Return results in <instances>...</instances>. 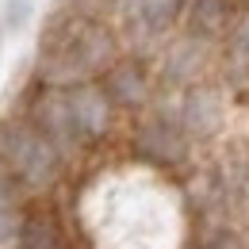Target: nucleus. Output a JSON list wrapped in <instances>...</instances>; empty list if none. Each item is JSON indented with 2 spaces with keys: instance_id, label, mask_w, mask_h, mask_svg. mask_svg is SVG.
Returning <instances> with one entry per match:
<instances>
[{
  "instance_id": "nucleus-1",
  "label": "nucleus",
  "mask_w": 249,
  "mask_h": 249,
  "mask_svg": "<svg viewBox=\"0 0 249 249\" xmlns=\"http://www.w3.org/2000/svg\"><path fill=\"white\" fill-rule=\"evenodd\" d=\"M104 123H107V107H104V96L92 89H69L50 96L42 111V130L54 142H85L100 134Z\"/></svg>"
},
{
  "instance_id": "nucleus-2",
  "label": "nucleus",
  "mask_w": 249,
  "mask_h": 249,
  "mask_svg": "<svg viewBox=\"0 0 249 249\" xmlns=\"http://www.w3.org/2000/svg\"><path fill=\"white\" fill-rule=\"evenodd\" d=\"M4 157L12 173L27 184H50L58 177V146L42 126H8L4 130Z\"/></svg>"
},
{
  "instance_id": "nucleus-3",
  "label": "nucleus",
  "mask_w": 249,
  "mask_h": 249,
  "mask_svg": "<svg viewBox=\"0 0 249 249\" xmlns=\"http://www.w3.org/2000/svg\"><path fill=\"white\" fill-rule=\"evenodd\" d=\"M104 35L89 27V23H73L69 31H58L50 42H46V65L54 77H81L89 73L100 58H104Z\"/></svg>"
},
{
  "instance_id": "nucleus-4",
  "label": "nucleus",
  "mask_w": 249,
  "mask_h": 249,
  "mask_svg": "<svg viewBox=\"0 0 249 249\" xmlns=\"http://www.w3.org/2000/svg\"><path fill=\"white\" fill-rule=\"evenodd\" d=\"M142 146H146V154L161 157V161H177V157L184 154L177 119H169V115H154V119L146 123V130H142Z\"/></svg>"
},
{
  "instance_id": "nucleus-5",
  "label": "nucleus",
  "mask_w": 249,
  "mask_h": 249,
  "mask_svg": "<svg viewBox=\"0 0 249 249\" xmlns=\"http://www.w3.org/2000/svg\"><path fill=\"white\" fill-rule=\"evenodd\" d=\"M215 123H218V96L207 89H196L184 104V126L196 134H207V130H215Z\"/></svg>"
},
{
  "instance_id": "nucleus-6",
  "label": "nucleus",
  "mask_w": 249,
  "mask_h": 249,
  "mask_svg": "<svg viewBox=\"0 0 249 249\" xmlns=\"http://www.w3.org/2000/svg\"><path fill=\"white\" fill-rule=\"evenodd\" d=\"M19 249H62V238H58V230L50 222L31 218L23 226V234H19Z\"/></svg>"
},
{
  "instance_id": "nucleus-7",
  "label": "nucleus",
  "mask_w": 249,
  "mask_h": 249,
  "mask_svg": "<svg viewBox=\"0 0 249 249\" xmlns=\"http://www.w3.org/2000/svg\"><path fill=\"white\" fill-rule=\"evenodd\" d=\"M12 234H16V203H12V184L0 173V246L12 242Z\"/></svg>"
},
{
  "instance_id": "nucleus-8",
  "label": "nucleus",
  "mask_w": 249,
  "mask_h": 249,
  "mask_svg": "<svg viewBox=\"0 0 249 249\" xmlns=\"http://www.w3.org/2000/svg\"><path fill=\"white\" fill-rule=\"evenodd\" d=\"M111 92L119 96L123 104L142 100V77H138L134 69H115V77H111Z\"/></svg>"
},
{
  "instance_id": "nucleus-9",
  "label": "nucleus",
  "mask_w": 249,
  "mask_h": 249,
  "mask_svg": "<svg viewBox=\"0 0 249 249\" xmlns=\"http://www.w3.org/2000/svg\"><path fill=\"white\" fill-rule=\"evenodd\" d=\"M211 249H230V246H226V242H222V246H211Z\"/></svg>"
}]
</instances>
